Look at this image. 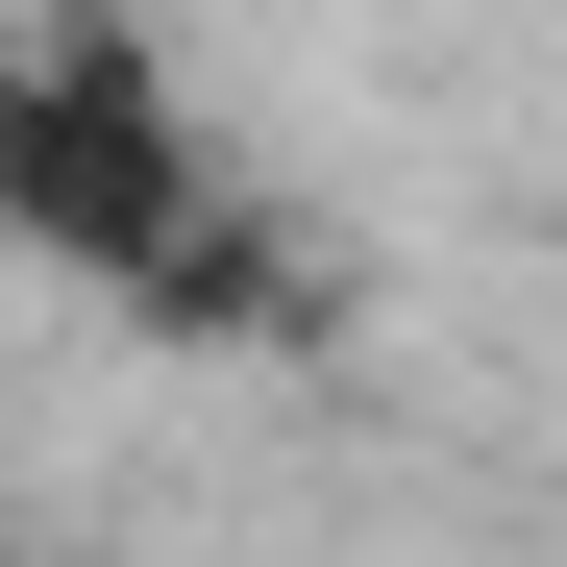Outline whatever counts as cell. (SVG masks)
<instances>
[{
    "label": "cell",
    "instance_id": "1",
    "mask_svg": "<svg viewBox=\"0 0 567 567\" xmlns=\"http://www.w3.org/2000/svg\"><path fill=\"white\" fill-rule=\"evenodd\" d=\"M0 198H25V247L124 271V297H198V124L148 100L124 25H25V74H0Z\"/></svg>",
    "mask_w": 567,
    "mask_h": 567
}]
</instances>
